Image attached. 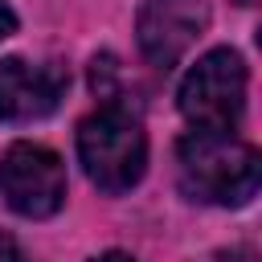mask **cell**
<instances>
[{
	"mask_svg": "<svg viewBox=\"0 0 262 262\" xmlns=\"http://www.w3.org/2000/svg\"><path fill=\"white\" fill-rule=\"evenodd\" d=\"M262 160L233 131H188L176 143V180L188 201L237 209L258 192Z\"/></svg>",
	"mask_w": 262,
	"mask_h": 262,
	"instance_id": "1",
	"label": "cell"
},
{
	"mask_svg": "<svg viewBox=\"0 0 262 262\" xmlns=\"http://www.w3.org/2000/svg\"><path fill=\"white\" fill-rule=\"evenodd\" d=\"M78 160H82V168H86L94 188H102L111 196L131 192L147 172L143 123L119 102L98 106L78 127Z\"/></svg>",
	"mask_w": 262,
	"mask_h": 262,
	"instance_id": "2",
	"label": "cell"
},
{
	"mask_svg": "<svg viewBox=\"0 0 262 262\" xmlns=\"http://www.w3.org/2000/svg\"><path fill=\"white\" fill-rule=\"evenodd\" d=\"M246 86H250V70L242 53L221 45L196 57V66L184 74L176 90V106L196 131H233L246 111Z\"/></svg>",
	"mask_w": 262,
	"mask_h": 262,
	"instance_id": "3",
	"label": "cell"
},
{
	"mask_svg": "<svg viewBox=\"0 0 262 262\" xmlns=\"http://www.w3.org/2000/svg\"><path fill=\"white\" fill-rule=\"evenodd\" d=\"M0 196L16 217L41 221L66 205V164L41 143H12L0 156Z\"/></svg>",
	"mask_w": 262,
	"mask_h": 262,
	"instance_id": "4",
	"label": "cell"
},
{
	"mask_svg": "<svg viewBox=\"0 0 262 262\" xmlns=\"http://www.w3.org/2000/svg\"><path fill=\"white\" fill-rule=\"evenodd\" d=\"M209 29V0H143L135 16L139 53L156 70H172Z\"/></svg>",
	"mask_w": 262,
	"mask_h": 262,
	"instance_id": "5",
	"label": "cell"
},
{
	"mask_svg": "<svg viewBox=\"0 0 262 262\" xmlns=\"http://www.w3.org/2000/svg\"><path fill=\"white\" fill-rule=\"evenodd\" d=\"M70 90V70L61 61H29L4 57L0 61V119L33 123L61 106Z\"/></svg>",
	"mask_w": 262,
	"mask_h": 262,
	"instance_id": "6",
	"label": "cell"
},
{
	"mask_svg": "<svg viewBox=\"0 0 262 262\" xmlns=\"http://www.w3.org/2000/svg\"><path fill=\"white\" fill-rule=\"evenodd\" d=\"M0 262H25V258H20V246H16L4 229H0Z\"/></svg>",
	"mask_w": 262,
	"mask_h": 262,
	"instance_id": "7",
	"label": "cell"
},
{
	"mask_svg": "<svg viewBox=\"0 0 262 262\" xmlns=\"http://www.w3.org/2000/svg\"><path fill=\"white\" fill-rule=\"evenodd\" d=\"M12 33H16V12L0 0V41H4V37H12Z\"/></svg>",
	"mask_w": 262,
	"mask_h": 262,
	"instance_id": "8",
	"label": "cell"
},
{
	"mask_svg": "<svg viewBox=\"0 0 262 262\" xmlns=\"http://www.w3.org/2000/svg\"><path fill=\"white\" fill-rule=\"evenodd\" d=\"M90 262H135V258L123 254V250H106V254H98V258H90Z\"/></svg>",
	"mask_w": 262,
	"mask_h": 262,
	"instance_id": "9",
	"label": "cell"
},
{
	"mask_svg": "<svg viewBox=\"0 0 262 262\" xmlns=\"http://www.w3.org/2000/svg\"><path fill=\"white\" fill-rule=\"evenodd\" d=\"M237 4H254V0H237Z\"/></svg>",
	"mask_w": 262,
	"mask_h": 262,
	"instance_id": "10",
	"label": "cell"
}]
</instances>
